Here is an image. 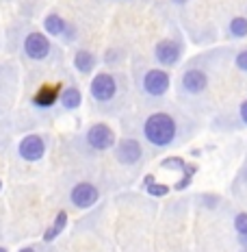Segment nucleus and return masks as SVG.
<instances>
[{"instance_id":"26","label":"nucleus","mask_w":247,"mask_h":252,"mask_svg":"<svg viewBox=\"0 0 247 252\" xmlns=\"http://www.w3.org/2000/svg\"><path fill=\"white\" fill-rule=\"evenodd\" d=\"M241 252H247V250H245V248H243V250H241Z\"/></svg>"},{"instance_id":"8","label":"nucleus","mask_w":247,"mask_h":252,"mask_svg":"<svg viewBox=\"0 0 247 252\" xmlns=\"http://www.w3.org/2000/svg\"><path fill=\"white\" fill-rule=\"evenodd\" d=\"M180 57H182V48L176 39H163L154 48V59L165 67L176 65V63L180 61Z\"/></svg>"},{"instance_id":"21","label":"nucleus","mask_w":247,"mask_h":252,"mask_svg":"<svg viewBox=\"0 0 247 252\" xmlns=\"http://www.w3.org/2000/svg\"><path fill=\"white\" fill-rule=\"evenodd\" d=\"M239 246L247 250V233H245V235H239Z\"/></svg>"},{"instance_id":"11","label":"nucleus","mask_w":247,"mask_h":252,"mask_svg":"<svg viewBox=\"0 0 247 252\" xmlns=\"http://www.w3.org/2000/svg\"><path fill=\"white\" fill-rule=\"evenodd\" d=\"M56 96H59V89L56 87H44V89H39V92L35 94L33 104L35 107H39V109H50L52 104L56 102Z\"/></svg>"},{"instance_id":"5","label":"nucleus","mask_w":247,"mask_h":252,"mask_svg":"<svg viewBox=\"0 0 247 252\" xmlns=\"http://www.w3.org/2000/svg\"><path fill=\"white\" fill-rule=\"evenodd\" d=\"M87 144L93 150H109L115 146V133L111 130V126L107 124H93L87 130Z\"/></svg>"},{"instance_id":"17","label":"nucleus","mask_w":247,"mask_h":252,"mask_svg":"<svg viewBox=\"0 0 247 252\" xmlns=\"http://www.w3.org/2000/svg\"><path fill=\"white\" fill-rule=\"evenodd\" d=\"M234 230H236V235H245L247 233V213L245 211L234 215Z\"/></svg>"},{"instance_id":"6","label":"nucleus","mask_w":247,"mask_h":252,"mask_svg":"<svg viewBox=\"0 0 247 252\" xmlns=\"http://www.w3.org/2000/svg\"><path fill=\"white\" fill-rule=\"evenodd\" d=\"M24 52L28 59L44 61L50 55V39L44 33H28L24 39Z\"/></svg>"},{"instance_id":"22","label":"nucleus","mask_w":247,"mask_h":252,"mask_svg":"<svg viewBox=\"0 0 247 252\" xmlns=\"http://www.w3.org/2000/svg\"><path fill=\"white\" fill-rule=\"evenodd\" d=\"M173 4H187V0H171Z\"/></svg>"},{"instance_id":"19","label":"nucleus","mask_w":247,"mask_h":252,"mask_svg":"<svg viewBox=\"0 0 247 252\" xmlns=\"http://www.w3.org/2000/svg\"><path fill=\"white\" fill-rule=\"evenodd\" d=\"M234 65L239 67L241 72H247V48H245V50H241L239 55L234 57Z\"/></svg>"},{"instance_id":"14","label":"nucleus","mask_w":247,"mask_h":252,"mask_svg":"<svg viewBox=\"0 0 247 252\" xmlns=\"http://www.w3.org/2000/svg\"><path fill=\"white\" fill-rule=\"evenodd\" d=\"M74 67L81 74H91L93 72V67H96V57L91 55V52H87V50H81V52H76V57H74Z\"/></svg>"},{"instance_id":"1","label":"nucleus","mask_w":247,"mask_h":252,"mask_svg":"<svg viewBox=\"0 0 247 252\" xmlns=\"http://www.w3.org/2000/svg\"><path fill=\"white\" fill-rule=\"evenodd\" d=\"M143 137L154 148H167L178 137V122L171 113L156 111L145 118L143 122Z\"/></svg>"},{"instance_id":"3","label":"nucleus","mask_w":247,"mask_h":252,"mask_svg":"<svg viewBox=\"0 0 247 252\" xmlns=\"http://www.w3.org/2000/svg\"><path fill=\"white\" fill-rule=\"evenodd\" d=\"M89 92H91V98L98 102H109L115 98L117 94V81H115L113 74L109 72H100V74L93 76L91 85H89Z\"/></svg>"},{"instance_id":"9","label":"nucleus","mask_w":247,"mask_h":252,"mask_svg":"<svg viewBox=\"0 0 247 252\" xmlns=\"http://www.w3.org/2000/svg\"><path fill=\"white\" fill-rule=\"evenodd\" d=\"M141 157H143V148H141V144L137 139L126 137V139L119 141L117 148H115V159H117L122 165H135V163H139Z\"/></svg>"},{"instance_id":"7","label":"nucleus","mask_w":247,"mask_h":252,"mask_svg":"<svg viewBox=\"0 0 247 252\" xmlns=\"http://www.w3.org/2000/svg\"><path fill=\"white\" fill-rule=\"evenodd\" d=\"M18 155L22 157L24 161H30V163L41 161L44 159V155H46L44 139H41L39 135H26V137L18 144Z\"/></svg>"},{"instance_id":"2","label":"nucleus","mask_w":247,"mask_h":252,"mask_svg":"<svg viewBox=\"0 0 247 252\" xmlns=\"http://www.w3.org/2000/svg\"><path fill=\"white\" fill-rule=\"evenodd\" d=\"M169 85H171V76L169 72L161 70V67H152L143 74V81H141V87L143 92L152 98H161L169 92Z\"/></svg>"},{"instance_id":"10","label":"nucleus","mask_w":247,"mask_h":252,"mask_svg":"<svg viewBox=\"0 0 247 252\" xmlns=\"http://www.w3.org/2000/svg\"><path fill=\"white\" fill-rule=\"evenodd\" d=\"M100 191L96 189V185L91 183H78V185L70 191V200L76 209H89L98 202Z\"/></svg>"},{"instance_id":"25","label":"nucleus","mask_w":247,"mask_h":252,"mask_svg":"<svg viewBox=\"0 0 247 252\" xmlns=\"http://www.w3.org/2000/svg\"><path fill=\"white\" fill-rule=\"evenodd\" d=\"M245 183H247V170H245Z\"/></svg>"},{"instance_id":"16","label":"nucleus","mask_w":247,"mask_h":252,"mask_svg":"<svg viewBox=\"0 0 247 252\" xmlns=\"http://www.w3.org/2000/svg\"><path fill=\"white\" fill-rule=\"evenodd\" d=\"M65 224H67V213L65 211H59V215H56V220H55V226H52L48 233L44 235V239L46 241H52L56 235H61V230L65 228Z\"/></svg>"},{"instance_id":"12","label":"nucleus","mask_w":247,"mask_h":252,"mask_svg":"<svg viewBox=\"0 0 247 252\" xmlns=\"http://www.w3.org/2000/svg\"><path fill=\"white\" fill-rule=\"evenodd\" d=\"M44 29H46V33L48 35H52V37H59V35L65 33L67 22L61 18V15L50 13V15H46V20H44Z\"/></svg>"},{"instance_id":"20","label":"nucleus","mask_w":247,"mask_h":252,"mask_svg":"<svg viewBox=\"0 0 247 252\" xmlns=\"http://www.w3.org/2000/svg\"><path fill=\"white\" fill-rule=\"evenodd\" d=\"M239 120L243 126H247V100H243L239 104Z\"/></svg>"},{"instance_id":"13","label":"nucleus","mask_w":247,"mask_h":252,"mask_svg":"<svg viewBox=\"0 0 247 252\" xmlns=\"http://www.w3.org/2000/svg\"><path fill=\"white\" fill-rule=\"evenodd\" d=\"M81 102H82V94H81V89H78V87L63 89V94H61L63 109H67V111H74V109L81 107Z\"/></svg>"},{"instance_id":"18","label":"nucleus","mask_w":247,"mask_h":252,"mask_svg":"<svg viewBox=\"0 0 247 252\" xmlns=\"http://www.w3.org/2000/svg\"><path fill=\"white\" fill-rule=\"evenodd\" d=\"M148 191L152 193V196H156V198H161V196H167L169 193V187L167 185H159V183H148Z\"/></svg>"},{"instance_id":"23","label":"nucleus","mask_w":247,"mask_h":252,"mask_svg":"<svg viewBox=\"0 0 247 252\" xmlns=\"http://www.w3.org/2000/svg\"><path fill=\"white\" fill-rule=\"evenodd\" d=\"M20 252H35V250H33V248H22Z\"/></svg>"},{"instance_id":"24","label":"nucleus","mask_w":247,"mask_h":252,"mask_svg":"<svg viewBox=\"0 0 247 252\" xmlns=\"http://www.w3.org/2000/svg\"><path fill=\"white\" fill-rule=\"evenodd\" d=\"M0 252H7V250H4V248H2V246H0Z\"/></svg>"},{"instance_id":"27","label":"nucleus","mask_w":247,"mask_h":252,"mask_svg":"<svg viewBox=\"0 0 247 252\" xmlns=\"http://www.w3.org/2000/svg\"><path fill=\"white\" fill-rule=\"evenodd\" d=\"M0 189H2V183H0Z\"/></svg>"},{"instance_id":"15","label":"nucleus","mask_w":247,"mask_h":252,"mask_svg":"<svg viewBox=\"0 0 247 252\" xmlns=\"http://www.w3.org/2000/svg\"><path fill=\"white\" fill-rule=\"evenodd\" d=\"M228 35L232 39L247 37V18H232L228 24Z\"/></svg>"},{"instance_id":"4","label":"nucleus","mask_w":247,"mask_h":252,"mask_svg":"<svg viewBox=\"0 0 247 252\" xmlns=\"http://www.w3.org/2000/svg\"><path fill=\"white\" fill-rule=\"evenodd\" d=\"M208 87V74L199 67H189L180 76V92L189 94V96H199Z\"/></svg>"}]
</instances>
